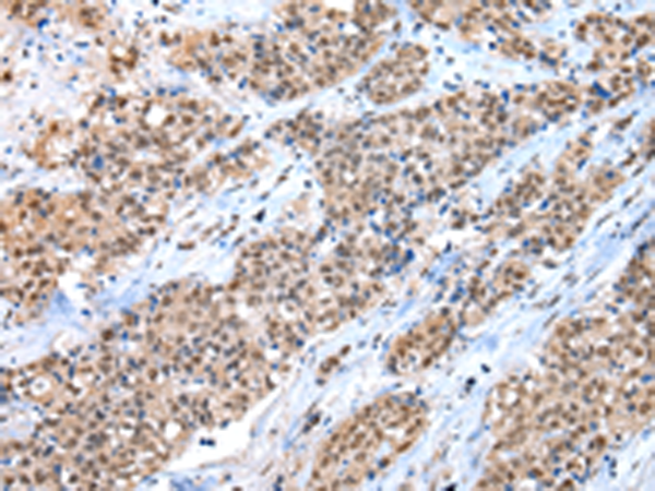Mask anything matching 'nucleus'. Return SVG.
Instances as JSON below:
<instances>
[{
    "label": "nucleus",
    "mask_w": 655,
    "mask_h": 491,
    "mask_svg": "<svg viewBox=\"0 0 655 491\" xmlns=\"http://www.w3.org/2000/svg\"><path fill=\"white\" fill-rule=\"evenodd\" d=\"M404 395H385L338 426L317 454L308 487L353 489L385 469L413 441L421 419Z\"/></svg>",
    "instance_id": "1"
}]
</instances>
